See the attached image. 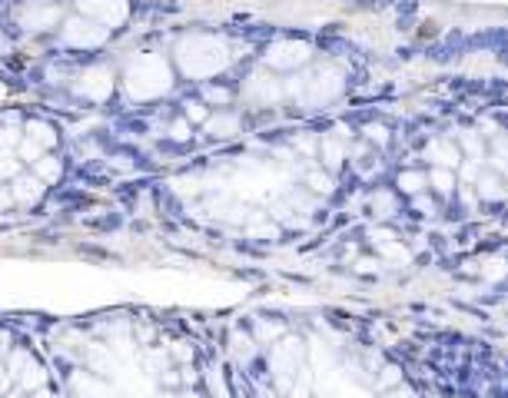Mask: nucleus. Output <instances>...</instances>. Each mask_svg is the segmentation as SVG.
<instances>
[{"mask_svg":"<svg viewBox=\"0 0 508 398\" xmlns=\"http://www.w3.org/2000/svg\"><path fill=\"white\" fill-rule=\"evenodd\" d=\"M372 209H376V216H392L396 199H392L389 193H376V196H372Z\"/></svg>","mask_w":508,"mask_h":398,"instance_id":"nucleus-15","label":"nucleus"},{"mask_svg":"<svg viewBox=\"0 0 508 398\" xmlns=\"http://www.w3.org/2000/svg\"><path fill=\"white\" fill-rule=\"evenodd\" d=\"M399 186L405 189V193H412V196H422L425 193V186H429V176L425 172H402L399 176Z\"/></svg>","mask_w":508,"mask_h":398,"instance_id":"nucleus-9","label":"nucleus"},{"mask_svg":"<svg viewBox=\"0 0 508 398\" xmlns=\"http://www.w3.org/2000/svg\"><path fill=\"white\" fill-rule=\"evenodd\" d=\"M396 385H402V372L396 365H386L382 368V375H379V388L389 392V388H396Z\"/></svg>","mask_w":508,"mask_h":398,"instance_id":"nucleus-13","label":"nucleus"},{"mask_svg":"<svg viewBox=\"0 0 508 398\" xmlns=\"http://www.w3.org/2000/svg\"><path fill=\"white\" fill-rule=\"evenodd\" d=\"M415 206H419L422 213H432V199H425V196H415Z\"/></svg>","mask_w":508,"mask_h":398,"instance_id":"nucleus-22","label":"nucleus"},{"mask_svg":"<svg viewBox=\"0 0 508 398\" xmlns=\"http://www.w3.org/2000/svg\"><path fill=\"white\" fill-rule=\"evenodd\" d=\"M472 186H475V193L482 196V199H502V196L508 193L505 189V180H502V172H475V180H472Z\"/></svg>","mask_w":508,"mask_h":398,"instance_id":"nucleus-4","label":"nucleus"},{"mask_svg":"<svg viewBox=\"0 0 508 398\" xmlns=\"http://www.w3.org/2000/svg\"><path fill=\"white\" fill-rule=\"evenodd\" d=\"M17 199H21V203H30V199H37V196H40V189H37V183H33V180H17Z\"/></svg>","mask_w":508,"mask_h":398,"instance_id":"nucleus-14","label":"nucleus"},{"mask_svg":"<svg viewBox=\"0 0 508 398\" xmlns=\"http://www.w3.org/2000/svg\"><path fill=\"white\" fill-rule=\"evenodd\" d=\"M462 203L465 206H475V193H472V189H462Z\"/></svg>","mask_w":508,"mask_h":398,"instance_id":"nucleus-24","label":"nucleus"},{"mask_svg":"<svg viewBox=\"0 0 508 398\" xmlns=\"http://www.w3.org/2000/svg\"><path fill=\"white\" fill-rule=\"evenodd\" d=\"M462 150L468 153V163H482V160H485V146H482V133H475V129H468V133H462Z\"/></svg>","mask_w":508,"mask_h":398,"instance_id":"nucleus-6","label":"nucleus"},{"mask_svg":"<svg viewBox=\"0 0 508 398\" xmlns=\"http://www.w3.org/2000/svg\"><path fill=\"white\" fill-rule=\"evenodd\" d=\"M502 180H505V186H508V166H505V170H502Z\"/></svg>","mask_w":508,"mask_h":398,"instance_id":"nucleus-25","label":"nucleus"},{"mask_svg":"<svg viewBox=\"0 0 508 398\" xmlns=\"http://www.w3.org/2000/svg\"><path fill=\"white\" fill-rule=\"evenodd\" d=\"M379 249H382V256L389 259V262H399V266H405L409 262V249L402 246L399 239H389V242H379Z\"/></svg>","mask_w":508,"mask_h":398,"instance_id":"nucleus-10","label":"nucleus"},{"mask_svg":"<svg viewBox=\"0 0 508 398\" xmlns=\"http://www.w3.org/2000/svg\"><path fill=\"white\" fill-rule=\"evenodd\" d=\"M425 156H429L439 170H452V172H455V166L462 163V150H458L452 140H432L429 150H425Z\"/></svg>","mask_w":508,"mask_h":398,"instance_id":"nucleus-1","label":"nucleus"},{"mask_svg":"<svg viewBox=\"0 0 508 398\" xmlns=\"http://www.w3.org/2000/svg\"><path fill=\"white\" fill-rule=\"evenodd\" d=\"M299 356H303L299 342H286L279 352H276V375H279V385H282V388L289 385V375L296 372V362H299Z\"/></svg>","mask_w":508,"mask_h":398,"instance_id":"nucleus-3","label":"nucleus"},{"mask_svg":"<svg viewBox=\"0 0 508 398\" xmlns=\"http://www.w3.org/2000/svg\"><path fill=\"white\" fill-rule=\"evenodd\" d=\"M190 117H193V119H206V110L200 107V103H193V107H190Z\"/></svg>","mask_w":508,"mask_h":398,"instance_id":"nucleus-23","label":"nucleus"},{"mask_svg":"<svg viewBox=\"0 0 508 398\" xmlns=\"http://www.w3.org/2000/svg\"><path fill=\"white\" fill-rule=\"evenodd\" d=\"M246 97L249 100H260V103H272V100L282 97V86L272 80V76H253L246 86Z\"/></svg>","mask_w":508,"mask_h":398,"instance_id":"nucleus-5","label":"nucleus"},{"mask_svg":"<svg viewBox=\"0 0 508 398\" xmlns=\"http://www.w3.org/2000/svg\"><path fill=\"white\" fill-rule=\"evenodd\" d=\"M429 186H432L435 193L449 196L455 189V172L452 170H439V166H435V170L429 172Z\"/></svg>","mask_w":508,"mask_h":398,"instance_id":"nucleus-7","label":"nucleus"},{"mask_svg":"<svg viewBox=\"0 0 508 398\" xmlns=\"http://www.w3.org/2000/svg\"><path fill=\"white\" fill-rule=\"evenodd\" d=\"M206 97L213 100V103H226L229 93H226V90H217V86H209V90H206Z\"/></svg>","mask_w":508,"mask_h":398,"instance_id":"nucleus-21","label":"nucleus"},{"mask_svg":"<svg viewBox=\"0 0 508 398\" xmlns=\"http://www.w3.org/2000/svg\"><path fill=\"white\" fill-rule=\"evenodd\" d=\"M40 172H44L47 180H57V176H60V163H54V160L40 163Z\"/></svg>","mask_w":508,"mask_h":398,"instance_id":"nucleus-19","label":"nucleus"},{"mask_svg":"<svg viewBox=\"0 0 508 398\" xmlns=\"http://www.w3.org/2000/svg\"><path fill=\"white\" fill-rule=\"evenodd\" d=\"M492 166H495L498 172L508 166V136L502 133V129L492 136Z\"/></svg>","mask_w":508,"mask_h":398,"instance_id":"nucleus-8","label":"nucleus"},{"mask_svg":"<svg viewBox=\"0 0 508 398\" xmlns=\"http://www.w3.org/2000/svg\"><path fill=\"white\" fill-rule=\"evenodd\" d=\"M482 272H485V279H502V276L508 272V262L505 259H488Z\"/></svg>","mask_w":508,"mask_h":398,"instance_id":"nucleus-16","label":"nucleus"},{"mask_svg":"<svg viewBox=\"0 0 508 398\" xmlns=\"http://www.w3.org/2000/svg\"><path fill=\"white\" fill-rule=\"evenodd\" d=\"M366 136L372 143H389V133H386L382 127H366Z\"/></svg>","mask_w":508,"mask_h":398,"instance_id":"nucleus-18","label":"nucleus"},{"mask_svg":"<svg viewBox=\"0 0 508 398\" xmlns=\"http://www.w3.org/2000/svg\"><path fill=\"white\" fill-rule=\"evenodd\" d=\"M206 129L213 133V136H229V133H236V117H217L206 123Z\"/></svg>","mask_w":508,"mask_h":398,"instance_id":"nucleus-12","label":"nucleus"},{"mask_svg":"<svg viewBox=\"0 0 508 398\" xmlns=\"http://www.w3.org/2000/svg\"><path fill=\"white\" fill-rule=\"evenodd\" d=\"M306 60H309V50H306L303 43H279V47H272V54H270L272 66H299Z\"/></svg>","mask_w":508,"mask_h":398,"instance_id":"nucleus-2","label":"nucleus"},{"mask_svg":"<svg viewBox=\"0 0 508 398\" xmlns=\"http://www.w3.org/2000/svg\"><path fill=\"white\" fill-rule=\"evenodd\" d=\"M309 186H313L316 193H329V189H333V183H329L325 172H309Z\"/></svg>","mask_w":508,"mask_h":398,"instance_id":"nucleus-17","label":"nucleus"},{"mask_svg":"<svg viewBox=\"0 0 508 398\" xmlns=\"http://www.w3.org/2000/svg\"><path fill=\"white\" fill-rule=\"evenodd\" d=\"M342 156H346V150H342L335 140H325L323 143V160H325V166H329V170H339Z\"/></svg>","mask_w":508,"mask_h":398,"instance_id":"nucleus-11","label":"nucleus"},{"mask_svg":"<svg viewBox=\"0 0 508 398\" xmlns=\"http://www.w3.org/2000/svg\"><path fill=\"white\" fill-rule=\"evenodd\" d=\"M386 398H415V392H412V388H405V385H396V388H389V392H386Z\"/></svg>","mask_w":508,"mask_h":398,"instance_id":"nucleus-20","label":"nucleus"},{"mask_svg":"<svg viewBox=\"0 0 508 398\" xmlns=\"http://www.w3.org/2000/svg\"><path fill=\"white\" fill-rule=\"evenodd\" d=\"M37 398H50V395H47V392H40V395H37Z\"/></svg>","mask_w":508,"mask_h":398,"instance_id":"nucleus-26","label":"nucleus"}]
</instances>
